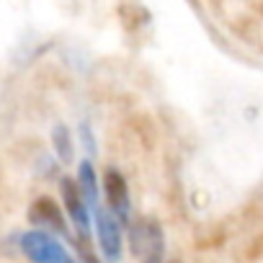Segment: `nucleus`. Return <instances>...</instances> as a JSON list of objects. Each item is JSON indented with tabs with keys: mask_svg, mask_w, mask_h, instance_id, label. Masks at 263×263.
Segmentation results:
<instances>
[{
	"mask_svg": "<svg viewBox=\"0 0 263 263\" xmlns=\"http://www.w3.org/2000/svg\"><path fill=\"white\" fill-rule=\"evenodd\" d=\"M21 250L34 260V263H75L72 255L65 250V245L44 232V230H31L21 235Z\"/></svg>",
	"mask_w": 263,
	"mask_h": 263,
	"instance_id": "f257e3e1",
	"label": "nucleus"
},
{
	"mask_svg": "<svg viewBox=\"0 0 263 263\" xmlns=\"http://www.w3.org/2000/svg\"><path fill=\"white\" fill-rule=\"evenodd\" d=\"M93 224H96V237H98V248H101V255L108 260V263H116L121 258V227H119V219L108 212V209H96L93 212Z\"/></svg>",
	"mask_w": 263,
	"mask_h": 263,
	"instance_id": "f03ea898",
	"label": "nucleus"
},
{
	"mask_svg": "<svg viewBox=\"0 0 263 263\" xmlns=\"http://www.w3.org/2000/svg\"><path fill=\"white\" fill-rule=\"evenodd\" d=\"M60 191H62V204H65V212L70 214L72 224L80 230V235H88L90 232V219H93V212L83 196V191L78 189V181L72 178H62L60 183Z\"/></svg>",
	"mask_w": 263,
	"mask_h": 263,
	"instance_id": "7ed1b4c3",
	"label": "nucleus"
},
{
	"mask_svg": "<svg viewBox=\"0 0 263 263\" xmlns=\"http://www.w3.org/2000/svg\"><path fill=\"white\" fill-rule=\"evenodd\" d=\"M103 194H106V201H108V212L119 222H126V217H129V189H126V181L119 171H106Z\"/></svg>",
	"mask_w": 263,
	"mask_h": 263,
	"instance_id": "20e7f679",
	"label": "nucleus"
},
{
	"mask_svg": "<svg viewBox=\"0 0 263 263\" xmlns=\"http://www.w3.org/2000/svg\"><path fill=\"white\" fill-rule=\"evenodd\" d=\"M29 219H31V224L42 227L44 232H47V230L62 232V235L67 232V222H65V217H62V209H60L49 196H42V199H36V201L31 204Z\"/></svg>",
	"mask_w": 263,
	"mask_h": 263,
	"instance_id": "39448f33",
	"label": "nucleus"
},
{
	"mask_svg": "<svg viewBox=\"0 0 263 263\" xmlns=\"http://www.w3.org/2000/svg\"><path fill=\"white\" fill-rule=\"evenodd\" d=\"M78 189L83 191L90 212H96L98 209V178H96V171L88 160H83L78 168Z\"/></svg>",
	"mask_w": 263,
	"mask_h": 263,
	"instance_id": "423d86ee",
	"label": "nucleus"
},
{
	"mask_svg": "<svg viewBox=\"0 0 263 263\" xmlns=\"http://www.w3.org/2000/svg\"><path fill=\"white\" fill-rule=\"evenodd\" d=\"M54 150H57V155H60L62 163H70L72 160V142H70L67 126H57L54 129Z\"/></svg>",
	"mask_w": 263,
	"mask_h": 263,
	"instance_id": "0eeeda50",
	"label": "nucleus"
},
{
	"mask_svg": "<svg viewBox=\"0 0 263 263\" xmlns=\"http://www.w3.org/2000/svg\"><path fill=\"white\" fill-rule=\"evenodd\" d=\"M145 263H163V237H160V230L155 224L150 227V245H147Z\"/></svg>",
	"mask_w": 263,
	"mask_h": 263,
	"instance_id": "6e6552de",
	"label": "nucleus"
}]
</instances>
